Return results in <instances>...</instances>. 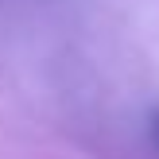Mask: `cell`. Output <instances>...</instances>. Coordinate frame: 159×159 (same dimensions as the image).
Here are the masks:
<instances>
[{"instance_id":"cell-1","label":"cell","mask_w":159,"mask_h":159,"mask_svg":"<svg viewBox=\"0 0 159 159\" xmlns=\"http://www.w3.org/2000/svg\"><path fill=\"white\" fill-rule=\"evenodd\" d=\"M155 140H159V116H155Z\"/></svg>"}]
</instances>
